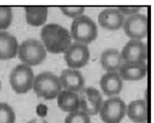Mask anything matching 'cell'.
<instances>
[{
	"instance_id": "1",
	"label": "cell",
	"mask_w": 154,
	"mask_h": 123,
	"mask_svg": "<svg viewBox=\"0 0 154 123\" xmlns=\"http://www.w3.org/2000/svg\"><path fill=\"white\" fill-rule=\"evenodd\" d=\"M42 45L46 52L51 54L65 52L72 45V36L69 31L57 23L45 24L40 31Z\"/></svg>"
},
{
	"instance_id": "2",
	"label": "cell",
	"mask_w": 154,
	"mask_h": 123,
	"mask_svg": "<svg viewBox=\"0 0 154 123\" xmlns=\"http://www.w3.org/2000/svg\"><path fill=\"white\" fill-rule=\"evenodd\" d=\"M33 90L37 97L54 100L62 92L60 78L51 72H42L34 78Z\"/></svg>"
},
{
	"instance_id": "3",
	"label": "cell",
	"mask_w": 154,
	"mask_h": 123,
	"mask_svg": "<svg viewBox=\"0 0 154 123\" xmlns=\"http://www.w3.org/2000/svg\"><path fill=\"white\" fill-rule=\"evenodd\" d=\"M71 36L75 43L88 46L98 36V27L96 22L87 15L79 16L72 20L71 25Z\"/></svg>"
},
{
	"instance_id": "4",
	"label": "cell",
	"mask_w": 154,
	"mask_h": 123,
	"mask_svg": "<svg viewBox=\"0 0 154 123\" xmlns=\"http://www.w3.org/2000/svg\"><path fill=\"white\" fill-rule=\"evenodd\" d=\"M17 55L24 65L38 66L45 60L46 49L42 42L35 39H27L19 45Z\"/></svg>"
},
{
	"instance_id": "5",
	"label": "cell",
	"mask_w": 154,
	"mask_h": 123,
	"mask_svg": "<svg viewBox=\"0 0 154 123\" xmlns=\"http://www.w3.org/2000/svg\"><path fill=\"white\" fill-rule=\"evenodd\" d=\"M35 76L31 67L24 64L17 65L10 73L9 83L11 88L17 94H25L33 87V82Z\"/></svg>"
},
{
	"instance_id": "6",
	"label": "cell",
	"mask_w": 154,
	"mask_h": 123,
	"mask_svg": "<svg viewBox=\"0 0 154 123\" xmlns=\"http://www.w3.org/2000/svg\"><path fill=\"white\" fill-rule=\"evenodd\" d=\"M99 114L104 123H120L126 115V104L119 97H110L103 102Z\"/></svg>"
},
{
	"instance_id": "7",
	"label": "cell",
	"mask_w": 154,
	"mask_h": 123,
	"mask_svg": "<svg viewBox=\"0 0 154 123\" xmlns=\"http://www.w3.org/2000/svg\"><path fill=\"white\" fill-rule=\"evenodd\" d=\"M123 29L126 36L132 40H141L147 36L148 33V18L141 13L128 16L124 20Z\"/></svg>"
},
{
	"instance_id": "8",
	"label": "cell",
	"mask_w": 154,
	"mask_h": 123,
	"mask_svg": "<svg viewBox=\"0 0 154 123\" xmlns=\"http://www.w3.org/2000/svg\"><path fill=\"white\" fill-rule=\"evenodd\" d=\"M91 52L88 46L80 43H72L65 52V61L69 69L79 70L89 63Z\"/></svg>"
},
{
	"instance_id": "9",
	"label": "cell",
	"mask_w": 154,
	"mask_h": 123,
	"mask_svg": "<svg viewBox=\"0 0 154 123\" xmlns=\"http://www.w3.org/2000/svg\"><path fill=\"white\" fill-rule=\"evenodd\" d=\"M80 98V109L89 116L96 115L100 112L103 104V97L97 89L93 87L84 88L79 92Z\"/></svg>"
},
{
	"instance_id": "10",
	"label": "cell",
	"mask_w": 154,
	"mask_h": 123,
	"mask_svg": "<svg viewBox=\"0 0 154 123\" xmlns=\"http://www.w3.org/2000/svg\"><path fill=\"white\" fill-rule=\"evenodd\" d=\"M120 54L123 63H140L147 58V48L142 40L130 39Z\"/></svg>"
},
{
	"instance_id": "11",
	"label": "cell",
	"mask_w": 154,
	"mask_h": 123,
	"mask_svg": "<svg viewBox=\"0 0 154 123\" xmlns=\"http://www.w3.org/2000/svg\"><path fill=\"white\" fill-rule=\"evenodd\" d=\"M59 78L62 88L66 91L79 93L85 88V78L79 70L66 69L60 73Z\"/></svg>"
},
{
	"instance_id": "12",
	"label": "cell",
	"mask_w": 154,
	"mask_h": 123,
	"mask_svg": "<svg viewBox=\"0 0 154 123\" xmlns=\"http://www.w3.org/2000/svg\"><path fill=\"white\" fill-rule=\"evenodd\" d=\"M125 17L117 8H106L98 16V21L102 27L108 30H118L123 26Z\"/></svg>"
},
{
	"instance_id": "13",
	"label": "cell",
	"mask_w": 154,
	"mask_h": 123,
	"mask_svg": "<svg viewBox=\"0 0 154 123\" xmlns=\"http://www.w3.org/2000/svg\"><path fill=\"white\" fill-rule=\"evenodd\" d=\"M100 86L106 96L114 97L120 94L123 89V80L119 76L118 72H106L101 78Z\"/></svg>"
},
{
	"instance_id": "14",
	"label": "cell",
	"mask_w": 154,
	"mask_h": 123,
	"mask_svg": "<svg viewBox=\"0 0 154 123\" xmlns=\"http://www.w3.org/2000/svg\"><path fill=\"white\" fill-rule=\"evenodd\" d=\"M119 76L125 81H140L147 74V65L140 63H123L118 71Z\"/></svg>"
},
{
	"instance_id": "15",
	"label": "cell",
	"mask_w": 154,
	"mask_h": 123,
	"mask_svg": "<svg viewBox=\"0 0 154 123\" xmlns=\"http://www.w3.org/2000/svg\"><path fill=\"white\" fill-rule=\"evenodd\" d=\"M17 39L7 31L0 30V60L6 61L14 58L18 51Z\"/></svg>"
},
{
	"instance_id": "16",
	"label": "cell",
	"mask_w": 154,
	"mask_h": 123,
	"mask_svg": "<svg viewBox=\"0 0 154 123\" xmlns=\"http://www.w3.org/2000/svg\"><path fill=\"white\" fill-rule=\"evenodd\" d=\"M126 114L131 121L145 123L148 118V108L144 100H134L126 106Z\"/></svg>"
},
{
	"instance_id": "17",
	"label": "cell",
	"mask_w": 154,
	"mask_h": 123,
	"mask_svg": "<svg viewBox=\"0 0 154 123\" xmlns=\"http://www.w3.org/2000/svg\"><path fill=\"white\" fill-rule=\"evenodd\" d=\"M123 60L121 54L116 49H107L101 55V65L106 72H118Z\"/></svg>"
},
{
	"instance_id": "18",
	"label": "cell",
	"mask_w": 154,
	"mask_h": 123,
	"mask_svg": "<svg viewBox=\"0 0 154 123\" xmlns=\"http://www.w3.org/2000/svg\"><path fill=\"white\" fill-rule=\"evenodd\" d=\"M57 99V106L63 112L72 113L80 109V98L78 93L63 90L60 93Z\"/></svg>"
},
{
	"instance_id": "19",
	"label": "cell",
	"mask_w": 154,
	"mask_h": 123,
	"mask_svg": "<svg viewBox=\"0 0 154 123\" xmlns=\"http://www.w3.org/2000/svg\"><path fill=\"white\" fill-rule=\"evenodd\" d=\"M25 19L26 22L31 26H42L48 19V7H31L27 6L24 8Z\"/></svg>"
},
{
	"instance_id": "20",
	"label": "cell",
	"mask_w": 154,
	"mask_h": 123,
	"mask_svg": "<svg viewBox=\"0 0 154 123\" xmlns=\"http://www.w3.org/2000/svg\"><path fill=\"white\" fill-rule=\"evenodd\" d=\"M12 19V9L8 6H0V30L3 31L9 27Z\"/></svg>"
},
{
	"instance_id": "21",
	"label": "cell",
	"mask_w": 154,
	"mask_h": 123,
	"mask_svg": "<svg viewBox=\"0 0 154 123\" xmlns=\"http://www.w3.org/2000/svg\"><path fill=\"white\" fill-rule=\"evenodd\" d=\"M15 119L12 107L7 103H0V123H14Z\"/></svg>"
},
{
	"instance_id": "22",
	"label": "cell",
	"mask_w": 154,
	"mask_h": 123,
	"mask_svg": "<svg viewBox=\"0 0 154 123\" xmlns=\"http://www.w3.org/2000/svg\"><path fill=\"white\" fill-rule=\"evenodd\" d=\"M65 123H91V118L83 111L77 110L75 112L69 113L65 119Z\"/></svg>"
},
{
	"instance_id": "23",
	"label": "cell",
	"mask_w": 154,
	"mask_h": 123,
	"mask_svg": "<svg viewBox=\"0 0 154 123\" xmlns=\"http://www.w3.org/2000/svg\"><path fill=\"white\" fill-rule=\"evenodd\" d=\"M60 11L65 14L66 16L71 17V18H77L79 16L84 15L85 12V7L83 6H60Z\"/></svg>"
},
{
	"instance_id": "24",
	"label": "cell",
	"mask_w": 154,
	"mask_h": 123,
	"mask_svg": "<svg viewBox=\"0 0 154 123\" xmlns=\"http://www.w3.org/2000/svg\"><path fill=\"white\" fill-rule=\"evenodd\" d=\"M117 9L120 11V13L123 16L124 15L131 16V15H134V14L139 13L141 7H139V6H120V7H118Z\"/></svg>"
},
{
	"instance_id": "25",
	"label": "cell",
	"mask_w": 154,
	"mask_h": 123,
	"mask_svg": "<svg viewBox=\"0 0 154 123\" xmlns=\"http://www.w3.org/2000/svg\"><path fill=\"white\" fill-rule=\"evenodd\" d=\"M27 123H48V122L42 118H34L32 120H30V121H28Z\"/></svg>"
},
{
	"instance_id": "26",
	"label": "cell",
	"mask_w": 154,
	"mask_h": 123,
	"mask_svg": "<svg viewBox=\"0 0 154 123\" xmlns=\"http://www.w3.org/2000/svg\"><path fill=\"white\" fill-rule=\"evenodd\" d=\"M1 88H2V84H1V81H0V91H1Z\"/></svg>"
},
{
	"instance_id": "27",
	"label": "cell",
	"mask_w": 154,
	"mask_h": 123,
	"mask_svg": "<svg viewBox=\"0 0 154 123\" xmlns=\"http://www.w3.org/2000/svg\"><path fill=\"white\" fill-rule=\"evenodd\" d=\"M145 123H147V122H145Z\"/></svg>"
}]
</instances>
